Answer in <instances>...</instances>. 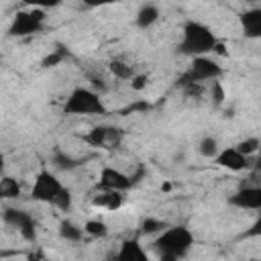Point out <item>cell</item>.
I'll list each match as a JSON object with an SVG mask.
<instances>
[{"mask_svg":"<svg viewBox=\"0 0 261 261\" xmlns=\"http://www.w3.org/2000/svg\"><path fill=\"white\" fill-rule=\"evenodd\" d=\"M251 159H253V157L241 153V151L237 149V145H232V147H222L220 153L216 155L214 163H216L218 167H222V169H228V171H232V173H239V171H245V169L251 167Z\"/></svg>","mask_w":261,"mask_h":261,"instance_id":"cell-8","label":"cell"},{"mask_svg":"<svg viewBox=\"0 0 261 261\" xmlns=\"http://www.w3.org/2000/svg\"><path fill=\"white\" fill-rule=\"evenodd\" d=\"M108 71H110L116 80H120V82H130L133 75L137 73V69H135L126 59H122V57L110 59V61H108Z\"/></svg>","mask_w":261,"mask_h":261,"instance_id":"cell-16","label":"cell"},{"mask_svg":"<svg viewBox=\"0 0 261 261\" xmlns=\"http://www.w3.org/2000/svg\"><path fill=\"white\" fill-rule=\"evenodd\" d=\"M63 114L69 116H100L106 114V104L98 90L88 86L73 88L65 102H63Z\"/></svg>","mask_w":261,"mask_h":261,"instance_id":"cell-4","label":"cell"},{"mask_svg":"<svg viewBox=\"0 0 261 261\" xmlns=\"http://www.w3.org/2000/svg\"><path fill=\"white\" fill-rule=\"evenodd\" d=\"M194 245H196L194 232L184 224H173V226H165L159 234L153 237L151 251L159 259L173 261V259L186 257Z\"/></svg>","mask_w":261,"mask_h":261,"instance_id":"cell-2","label":"cell"},{"mask_svg":"<svg viewBox=\"0 0 261 261\" xmlns=\"http://www.w3.org/2000/svg\"><path fill=\"white\" fill-rule=\"evenodd\" d=\"M0 194H2V198L4 200H14V198H18L20 196V184L14 179V177H2V181H0Z\"/></svg>","mask_w":261,"mask_h":261,"instance_id":"cell-20","label":"cell"},{"mask_svg":"<svg viewBox=\"0 0 261 261\" xmlns=\"http://www.w3.org/2000/svg\"><path fill=\"white\" fill-rule=\"evenodd\" d=\"M196 149H198V155H200L202 159H210V161H214L222 147H220V143H218L216 137L206 135V137H202V139L198 141V147H196Z\"/></svg>","mask_w":261,"mask_h":261,"instance_id":"cell-17","label":"cell"},{"mask_svg":"<svg viewBox=\"0 0 261 261\" xmlns=\"http://www.w3.org/2000/svg\"><path fill=\"white\" fill-rule=\"evenodd\" d=\"M167 224L163 222V220H155V218H147L145 222H143V232H147V234H159L163 228H165Z\"/></svg>","mask_w":261,"mask_h":261,"instance_id":"cell-22","label":"cell"},{"mask_svg":"<svg viewBox=\"0 0 261 261\" xmlns=\"http://www.w3.org/2000/svg\"><path fill=\"white\" fill-rule=\"evenodd\" d=\"M133 186V177L128 173H124L122 169L114 167V165H104L100 169L98 175V188H108V190H116V192H126Z\"/></svg>","mask_w":261,"mask_h":261,"instance_id":"cell-11","label":"cell"},{"mask_svg":"<svg viewBox=\"0 0 261 261\" xmlns=\"http://www.w3.org/2000/svg\"><path fill=\"white\" fill-rule=\"evenodd\" d=\"M116 259H122V261H147L149 259V251L141 245L139 239H126L120 243L118 251L114 253Z\"/></svg>","mask_w":261,"mask_h":261,"instance_id":"cell-14","label":"cell"},{"mask_svg":"<svg viewBox=\"0 0 261 261\" xmlns=\"http://www.w3.org/2000/svg\"><path fill=\"white\" fill-rule=\"evenodd\" d=\"M220 75H222L220 63L212 55H200L190 59V65L184 73L181 84H210V82H216Z\"/></svg>","mask_w":261,"mask_h":261,"instance_id":"cell-5","label":"cell"},{"mask_svg":"<svg viewBox=\"0 0 261 261\" xmlns=\"http://www.w3.org/2000/svg\"><path fill=\"white\" fill-rule=\"evenodd\" d=\"M218 47V37L214 35V31L200 22V20H186L179 33V43H177V51L186 57H200V55H214Z\"/></svg>","mask_w":261,"mask_h":261,"instance_id":"cell-3","label":"cell"},{"mask_svg":"<svg viewBox=\"0 0 261 261\" xmlns=\"http://www.w3.org/2000/svg\"><path fill=\"white\" fill-rule=\"evenodd\" d=\"M27 6H31V8H53V6H57L61 0H22Z\"/></svg>","mask_w":261,"mask_h":261,"instance_id":"cell-24","label":"cell"},{"mask_svg":"<svg viewBox=\"0 0 261 261\" xmlns=\"http://www.w3.org/2000/svg\"><path fill=\"white\" fill-rule=\"evenodd\" d=\"M84 230L88 237H94V239H102L108 234V224L102 220V218H90L84 222Z\"/></svg>","mask_w":261,"mask_h":261,"instance_id":"cell-19","label":"cell"},{"mask_svg":"<svg viewBox=\"0 0 261 261\" xmlns=\"http://www.w3.org/2000/svg\"><path fill=\"white\" fill-rule=\"evenodd\" d=\"M247 2H257V0H247Z\"/></svg>","mask_w":261,"mask_h":261,"instance_id":"cell-27","label":"cell"},{"mask_svg":"<svg viewBox=\"0 0 261 261\" xmlns=\"http://www.w3.org/2000/svg\"><path fill=\"white\" fill-rule=\"evenodd\" d=\"M59 234H61V239H65L69 243H77V241H82V237L86 234V230H84V226L75 224L73 220H61Z\"/></svg>","mask_w":261,"mask_h":261,"instance_id":"cell-18","label":"cell"},{"mask_svg":"<svg viewBox=\"0 0 261 261\" xmlns=\"http://www.w3.org/2000/svg\"><path fill=\"white\" fill-rule=\"evenodd\" d=\"M124 202V192L108 190V188H98V192L92 198V206L104 212H116Z\"/></svg>","mask_w":261,"mask_h":261,"instance_id":"cell-13","label":"cell"},{"mask_svg":"<svg viewBox=\"0 0 261 261\" xmlns=\"http://www.w3.org/2000/svg\"><path fill=\"white\" fill-rule=\"evenodd\" d=\"M31 198L41 204H49L59 212H69L73 206V196L61 177L51 169H41L31 186Z\"/></svg>","mask_w":261,"mask_h":261,"instance_id":"cell-1","label":"cell"},{"mask_svg":"<svg viewBox=\"0 0 261 261\" xmlns=\"http://www.w3.org/2000/svg\"><path fill=\"white\" fill-rule=\"evenodd\" d=\"M147 82H149V77H147L145 73H139V71H137L128 84H130V88H133L135 92H141V90H145V88H147Z\"/></svg>","mask_w":261,"mask_h":261,"instance_id":"cell-23","label":"cell"},{"mask_svg":"<svg viewBox=\"0 0 261 261\" xmlns=\"http://www.w3.org/2000/svg\"><path fill=\"white\" fill-rule=\"evenodd\" d=\"M4 222L8 226H12L22 239L27 241H33L37 230H35V220L29 212L24 210H18V208H6L4 210Z\"/></svg>","mask_w":261,"mask_h":261,"instance_id":"cell-10","label":"cell"},{"mask_svg":"<svg viewBox=\"0 0 261 261\" xmlns=\"http://www.w3.org/2000/svg\"><path fill=\"white\" fill-rule=\"evenodd\" d=\"M122 139H124V130L118 126H112V124H96L84 135V141L90 147L104 149V151L118 149L122 145Z\"/></svg>","mask_w":261,"mask_h":261,"instance_id":"cell-6","label":"cell"},{"mask_svg":"<svg viewBox=\"0 0 261 261\" xmlns=\"http://www.w3.org/2000/svg\"><path fill=\"white\" fill-rule=\"evenodd\" d=\"M45 24V12L41 8H29L22 12H16L10 24V35L14 37H27L33 33H39Z\"/></svg>","mask_w":261,"mask_h":261,"instance_id":"cell-7","label":"cell"},{"mask_svg":"<svg viewBox=\"0 0 261 261\" xmlns=\"http://www.w3.org/2000/svg\"><path fill=\"white\" fill-rule=\"evenodd\" d=\"M239 27L245 39L261 41V6H249L239 14Z\"/></svg>","mask_w":261,"mask_h":261,"instance_id":"cell-12","label":"cell"},{"mask_svg":"<svg viewBox=\"0 0 261 261\" xmlns=\"http://www.w3.org/2000/svg\"><path fill=\"white\" fill-rule=\"evenodd\" d=\"M159 18H161L159 6L147 2V4H143V6L137 10V14H135V24H137L139 29H151Z\"/></svg>","mask_w":261,"mask_h":261,"instance_id":"cell-15","label":"cell"},{"mask_svg":"<svg viewBox=\"0 0 261 261\" xmlns=\"http://www.w3.org/2000/svg\"><path fill=\"white\" fill-rule=\"evenodd\" d=\"M82 4L88 8H104V6L114 4V0H82Z\"/></svg>","mask_w":261,"mask_h":261,"instance_id":"cell-25","label":"cell"},{"mask_svg":"<svg viewBox=\"0 0 261 261\" xmlns=\"http://www.w3.org/2000/svg\"><path fill=\"white\" fill-rule=\"evenodd\" d=\"M249 234H251V237H259V234H261V212H259V218L253 222V226H251Z\"/></svg>","mask_w":261,"mask_h":261,"instance_id":"cell-26","label":"cell"},{"mask_svg":"<svg viewBox=\"0 0 261 261\" xmlns=\"http://www.w3.org/2000/svg\"><path fill=\"white\" fill-rule=\"evenodd\" d=\"M230 206L241 208V210H253V212H261V184H253V186H243L239 188L230 200Z\"/></svg>","mask_w":261,"mask_h":261,"instance_id":"cell-9","label":"cell"},{"mask_svg":"<svg viewBox=\"0 0 261 261\" xmlns=\"http://www.w3.org/2000/svg\"><path fill=\"white\" fill-rule=\"evenodd\" d=\"M259 147H261V139H259V137H247V139H243V141L237 143V149H239L241 153L249 155V157L257 155V153H259Z\"/></svg>","mask_w":261,"mask_h":261,"instance_id":"cell-21","label":"cell"}]
</instances>
